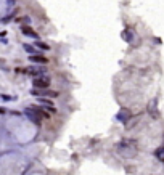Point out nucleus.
I'll return each mask as SVG.
<instances>
[{
  "label": "nucleus",
  "instance_id": "1",
  "mask_svg": "<svg viewBox=\"0 0 164 175\" xmlns=\"http://www.w3.org/2000/svg\"><path fill=\"white\" fill-rule=\"evenodd\" d=\"M34 85L39 87V88H45V87L50 85V82L47 81V79H36V81H34Z\"/></svg>",
  "mask_w": 164,
  "mask_h": 175
},
{
  "label": "nucleus",
  "instance_id": "2",
  "mask_svg": "<svg viewBox=\"0 0 164 175\" xmlns=\"http://www.w3.org/2000/svg\"><path fill=\"white\" fill-rule=\"evenodd\" d=\"M23 32H24V34H27V36H32V37H36V36H37L36 32H32V31H31V27H26V26L23 27Z\"/></svg>",
  "mask_w": 164,
  "mask_h": 175
},
{
  "label": "nucleus",
  "instance_id": "3",
  "mask_svg": "<svg viewBox=\"0 0 164 175\" xmlns=\"http://www.w3.org/2000/svg\"><path fill=\"white\" fill-rule=\"evenodd\" d=\"M32 60L34 61H40V63H45V61H47L45 58H37V56H32Z\"/></svg>",
  "mask_w": 164,
  "mask_h": 175
}]
</instances>
